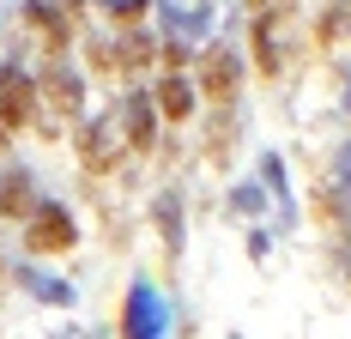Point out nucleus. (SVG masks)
<instances>
[{"label":"nucleus","instance_id":"2","mask_svg":"<svg viewBox=\"0 0 351 339\" xmlns=\"http://www.w3.org/2000/svg\"><path fill=\"white\" fill-rule=\"evenodd\" d=\"M121 339H164V303L152 285H134L121 303Z\"/></svg>","mask_w":351,"mask_h":339},{"label":"nucleus","instance_id":"4","mask_svg":"<svg viewBox=\"0 0 351 339\" xmlns=\"http://www.w3.org/2000/svg\"><path fill=\"white\" fill-rule=\"evenodd\" d=\"M31 103H36V91H31L25 73H0V128H25Z\"/></svg>","mask_w":351,"mask_h":339},{"label":"nucleus","instance_id":"6","mask_svg":"<svg viewBox=\"0 0 351 339\" xmlns=\"http://www.w3.org/2000/svg\"><path fill=\"white\" fill-rule=\"evenodd\" d=\"M85 164L91 170L115 164V134H109V128H91V134H85Z\"/></svg>","mask_w":351,"mask_h":339},{"label":"nucleus","instance_id":"7","mask_svg":"<svg viewBox=\"0 0 351 339\" xmlns=\"http://www.w3.org/2000/svg\"><path fill=\"white\" fill-rule=\"evenodd\" d=\"M0 212L6 218H25L31 200H25V176H0Z\"/></svg>","mask_w":351,"mask_h":339},{"label":"nucleus","instance_id":"1","mask_svg":"<svg viewBox=\"0 0 351 339\" xmlns=\"http://www.w3.org/2000/svg\"><path fill=\"white\" fill-rule=\"evenodd\" d=\"M73 242H79V231H73V218L61 206H36L31 212V224H25V248L31 255H67Z\"/></svg>","mask_w":351,"mask_h":339},{"label":"nucleus","instance_id":"3","mask_svg":"<svg viewBox=\"0 0 351 339\" xmlns=\"http://www.w3.org/2000/svg\"><path fill=\"white\" fill-rule=\"evenodd\" d=\"M200 91H206V103H224L237 97V61H230V49H206V61H200Z\"/></svg>","mask_w":351,"mask_h":339},{"label":"nucleus","instance_id":"5","mask_svg":"<svg viewBox=\"0 0 351 339\" xmlns=\"http://www.w3.org/2000/svg\"><path fill=\"white\" fill-rule=\"evenodd\" d=\"M158 109H164L170 121H182V115L194 109V85H188V79H176V73H164V85H158Z\"/></svg>","mask_w":351,"mask_h":339}]
</instances>
